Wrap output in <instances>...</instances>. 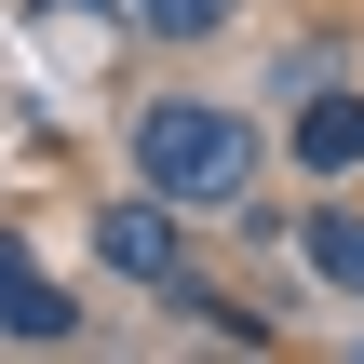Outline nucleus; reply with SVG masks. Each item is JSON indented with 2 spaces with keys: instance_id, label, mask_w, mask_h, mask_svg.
<instances>
[{
  "instance_id": "nucleus-1",
  "label": "nucleus",
  "mask_w": 364,
  "mask_h": 364,
  "mask_svg": "<svg viewBox=\"0 0 364 364\" xmlns=\"http://www.w3.org/2000/svg\"><path fill=\"white\" fill-rule=\"evenodd\" d=\"M135 176H149V203H243V176H257V135L230 122V108H149L135 122Z\"/></svg>"
},
{
  "instance_id": "nucleus-2",
  "label": "nucleus",
  "mask_w": 364,
  "mask_h": 364,
  "mask_svg": "<svg viewBox=\"0 0 364 364\" xmlns=\"http://www.w3.org/2000/svg\"><path fill=\"white\" fill-rule=\"evenodd\" d=\"M95 257H108L122 284H162V297L189 284V243H176V216H162V203H108V216H95Z\"/></svg>"
},
{
  "instance_id": "nucleus-3",
  "label": "nucleus",
  "mask_w": 364,
  "mask_h": 364,
  "mask_svg": "<svg viewBox=\"0 0 364 364\" xmlns=\"http://www.w3.org/2000/svg\"><path fill=\"white\" fill-rule=\"evenodd\" d=\"M297 162H311V176H351L364 162V95H311V108H297Z\"/></svg>"
},
{
  "instance_id": "nucleus-4",
  "label": "nucleus",
  "mask_w": 364,
  "mask_h": 364,
  "mask_svg": "<svg viewBox=\"0 0 364 364\" xmlns=\"http://www.w3.org/2000/svg\"><path fill=\"white\" fill-rule=\"evenodd\" d=\"M0 324H14V338H41V351L68 338V297H54V284H41V270H27L14 243H0Z\"/></svg>"
},
{
  "instance_id": "nucleus-5",
  "label": "nucleus",
  "mask_w": 364,
  "mask_h": 364,
  "mask_svg": "<svg viewBox=\"0 0 364 364\" xmlns=\"http://www.w3.org/2000/svg\"><path fill=\"white\" fill-rule=\"evenodd\" d=\"M311 270H324L338 297H364V216H351V203H324V216H311Z\"/></svg>"
},
{
  "instance_id": "nucleus-6",
  "label": "nucleus",
  "mask_w": 364,
  "mask_h": 364,
  "mask_svg": "<svg viewBox=\"0 0 364 364\" xmlns=\"http://www.w3.org/2000/svg\"><path fill=\"white\" fill-rule=\"evenodd\" d=\"M216 14H230V0H135V27H162V41H203Z\"/></svg>"
}]
</instances>
